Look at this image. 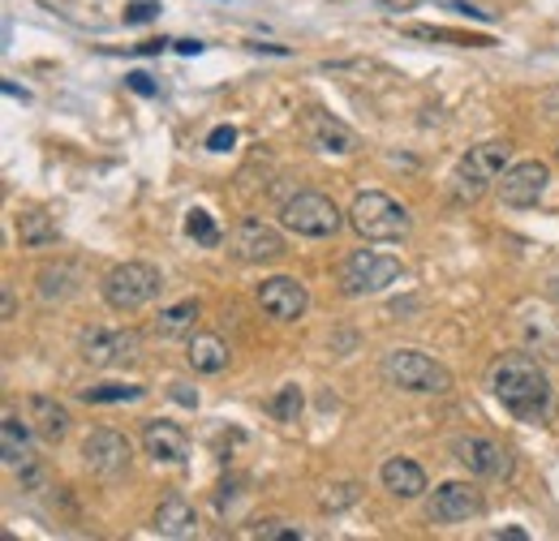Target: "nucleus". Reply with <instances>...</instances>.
Masks as SVG:
<instances>
[{
    "label": "nucleus",
    "instance_id": "1",
    "mask_svg": "<svg viewBox=\"0 0 559 541\" xmlns=\"http://www.w3.org/2000/svg\"><path fill=\"white\" fill-rule=\"evenodd\" d=\"M490 392L516 421H543L551 412V378L530 352H512L490 370Z\"/></svg>",
    "mask_w": 559,
    "mask_h": 541
},
{
    "label": "nucleus",
    "instance_id": "2",
    "mask_svg": "<svg viewBox=\"0 0 559 541\" xmlns=\"http://www.w3.org/2000/svg\"><path fill=\"white\" fill-rule=\"evenodd\" d=\"M508 159H512V142L508 137H490L478 142L461 155L456 172H452V199L456 203H478L490 185H499V177L508 172Z\"/></svg>",
    "mask_w": 559,
    "mask_h": 541
},
{
    "label": "nucleus",
    "instance_id": "3",
    "mask_svg": "<svg viewBox=\"0 0 559 541\" xmlns=\"http://www.w3.org/2000/svg\"><path fill=\"white\" fill-rule=\"evenodd\" d=\"M379 370H383L388 387L409 392V396H443V392H452V374L435 357L418 352V348H392Z\"/></svg>",
    "mask_w": 559,
    "mask_h": 541
},
{
    "label": "nucleus",
    "instance_id": "4",
    "mask_svg": "<svg viewBox=\"0 0 559 541\" xmlns=\"http://www.w3.org/2000/svg\"><path fill=\"white\" fill-rule=\"evenodd\" d=\"M159 288H164V275H159V267H151V263H121V267L108 270L104 284H99L108 310H117V314H139V310H146L159 297Z\"/></svg>",
    "mask_w": 559,
    "mask_h": 541
},
{
    "label": "nucleus",
    "instance_id": "5",
    "mask_svg": "<svg viewBox=\"0 0 559 541\" xmlns=\"http://www.w3.org/2000/svg\"><path fill=\"white\" fill-rule=\"evenodd\" d=\"M349 224L357 228V237L361 241H401L405 232H409V211L396 203L392 194H383V190H366V194H357L349 206Z\"/></svg>",
    "mask_w": 559,
    "mask_h": 541
},
{
    "label": "nucleus",
    "instance_id": "6",
    "mask_svg": "<svg viewBox=\"0 0 559 541\" xmlns=\"http://www.w3.org/2000/svg\"><path fill=\"white\" fill-rule=\"evenodd\" d=\"M280 224L293 232V237H310V241H323V237H336L345 215L341 206L332 203L328 194H314V190H297L288 203L280 206Z\"/></svg>",
    "mask_w": 559,
    "mask_h": 541
},
{
    "label": "nucleus",
    "instance_id": "7",
    "mask_svg": "<svg viewBox=\"0 0 559 541\" xmlns=\"http://www.w3.org/2000/svg\"><path fill=\"white\" fill-rule=\"evenodd\" d=\"M401 275H405L401 259L379 254V250H353L345 259V267H341V288H345V297H379Z\"/></svg>",
    "mask_w": 559,
    "mask_h": 541
},
{
    "label": "nucleus",
    "instance_id": "8",
    "mask_svg": "<svg viewBox=\"0 0 559 541\" xmlns=\"http://www.w3.org/2000/svg\"><path fill=\"white\" fill-rule=\"evenodd\" d=\"M142 339L139 332H126V327H86L78 336V357L95 370H117V365H130L139 361Z\"/></svg>",
    "mask_w": 559,
    "mask_h": 541
},
{
    "label": "nucleus",
    "instance_id": "9",
    "mask_svg": "<svg viewBox=\"0 0 559 541\" xmlns=\"http://www.w3.org/2000/svg\"><path fill=\"white\" fill-rule=\"evenodd\" d=\"M547 185H551V168L543 164V159H525V164H508V172L499 177V203L503 206H516V211H525V206H538V199L547 194Z\"/></svg>",
    "mask_w": 559,
    "mask_h": 541
},
{
    "label": "nucleus",
    "instance_id": "10",
    "mask_svg": "<svg viewBox=\"0 0 559 541\" xmlns=\"http://www.w3.org/2000/svg\"><path fill=\"white\" fill-rule=\"evenodd\" d=\"M82 460H86V469L95 477H108V481H112V477L130 473L134 447H130V438L117 434V430H91L86 443H82Z\"/></svg>",
    "mask_w": 559,
    "mask_h": 541
},
{
    "label": "nucleus",
    "instance_id": "11",
    "mask_svg": "<svg viewBox=\"0 0 559 541\" xmlns=\"http://www.w3.org/2000/svg\"><path fill=\"white\" fill-rule=\"evenodd\" d=\"M452 456H456V465H465L469 473L487 477V481H499V477L512 473V456L487 434H461L452 443Z\"/></svg>",
    "mask_w": 559,
    "mask_h": 541
},
{
    "label": "nucleus",
    "instance_id": "12",
    "mask_svg": "<svg viewBox=\"0 0 559 541\" xmlns=\"http://www.w3.org/2000/svg\"><path fill=\"white\" fill-rule=\"evenodd\" d=\"M259 310L276 323H297L310 310V292L293 275H272V279L259 284Z\"/></svg>",
    "mask_w": 559,
    "mask_h": 541
},
{
    "label": "nucleus",
    "instance_id": "13",
    "mask_svg": "<svg viewBox=\"0 0 559 541\" xmlns=\"http://www.w3.org/2000/svg\"><path fill=\"white\" fill-rule=\"evenodd\" d=\"M478 512H483V494H478L469 481H443V485L430 494V503H426L430 525H465V520H474Z\"/></svg>",
    "mask_w": 559,
    "mask_h": 541
},
{
    "label": "nucleus",
    "instance_id": "14",
    "mask_svg": "<svg viewBox=\"0 0 559 541\" xmlns=\"http://www.w3.org/2000/svg\"><path fill=\"white\" fill-rule=\"evenodd\" d=\"M233 254L241 263H276L284 259V237L263 219H241V228L233 232Z\"/></svg>",
    "mask_w": 559,
    "mask_h": 541
},
{
    "label": "nucleus",
    "instance_id": "15",
    "mask_svg": "<svg viewBox=\"0 0 559 541\" xmlns=\"http://www.w3.org/2000/svg\"><path fill=\"white\" fill-rule=\"evenodd\" d=\"M301 130H306V142H310L314 151H323V155H353V151H357V134H353L345 121H336L332 112L310 108V112L301 117Z\"/></svg>",
    "mask_w": 559,
    "mask_h": 541
},
{
    "label": "nucleus",
    "instance_id": "16",
    "mask_svg": "<svg viewBox=\"0 0 559 541\" xmlns=\"http://www.w3.org/2000/svg\"><path fill=\"white\" fill-rule=\"evenodd\" d=\"M142 447L155 465H186L190 460V438L177 421H146L142 425Z\"/></svg>",
    "mask_w": 559,
    "mask_h": 541
},
{
    "label": "nucleus",
    "instance_id": "17",
    "mask_svg": "<svg viewBox=\"0 0 559 541\" xmlns=\"http://www.w3.org/2000/svg\"><path fill=\"white\" fill-rule=\"evenodd\" d=\"M31 434H35V425H26L13 408H4V417H0V456H4L9 469H26V465H35Z\"/></svg>",
    "mask_w": 559,
    "mask_h": 541
},
{
    "label": "nucleus",
    "instance_id": "18",
    "mask_svg": "<svg viewBox=\"0 0 559 541\" xmlns=\"http://www.w3.org/2000/svg\"><path fill=\"white\" fill-rule=\"evenodd\" d=\"M155 533L173 541H186L199 533V512L194 503H186L181 494H168L159 507H155Z\"/></svg>",
    "mask_w": 559,
    "mask_h": 541
},
{
    "label": "nucleus",
    "instance_id": "19",
    "mask_svg": "<svg viewBox=\"0 0 559 541\" xmlns=\"http://www.w3.org/2000/svg\"><path fill=\"white\" fill-rule=\"evenodd\" d=\"M78 284H82L78 267H70V263H48V267H39V275H35V297H39V305H66L73 292H78Z\"/></svg>",
    "mask_w": 559,
    "mask_h": 541
},
{
    "label": "nucleus",
    "instance_id": "20",
    "mask_svg": "<svg viewBox=\"0 0 559 541\" xmlns=\"http://www.w3.org/2000/svg\"><path fill=\"white\" fill-rule=\"evenodd\" d=\"M379 481H383V490H388L392 498H421V494H426V473H421V465L405 460V456H392V460L379 469Z\"/></svg>",
    "mask_w": 559,
    "mask_h": 541
},
{
    "label": "nucleus",
    "instance_id": "21",
    "mask_svg": "<svg viewBox=\"0 0 559 541\" xmlns=\"http://www.w3.org/2000/svg\"><path fill=\"white\" fill-rule=\"evenodd\" d=\"M26 412H31V425L44 443H61L70 434V412L57 405L52 396H31L26 400Z\"/></svg>",
    "mask_w": 559,
    "mask_h": 541
},
{
    "label": "nucleus",
    "instance_id": "22",
    "mask_svg": "<svg viewBox=\"0 0 559 541\" xmlns=\"http://www.w3.org/2000/svg\"><path fill=\"white\" fill-rule=\"evenodd\" d=\"M228 344L219 336H211V332H203V336H190V348H186V361L194 365V374H219V370H228Z\"/></svg>",
    "mask_w": 559,
    "mask_h": 541
},
{
    "label": "nucleus",
    "instance_id": "23",
    "mask_svg": "<svg viewBox=\"0 0 559 541\" xmlns=\"http://www.w3.org/2000/svg\"><path fill=\"white\" fill-rule=\"evenodd\" d=\"M17 237H22V245L44 250V245H57L61 228H57V219L48 211H22L17 215Z\"/></svg>",
    "mask_w": 559,
    "mask_h": 541
},
{
    "label": "nucleus",
    "instance_id": "24",
    "mask_svg": "<svg viewBox=\"0 0 559 541\" xmlns=\"http://www.w3.org/2000/svg\"><path fill=\"white\" fill-rule=\"evenodd\" d=\"M199 301H177L168 310H159L155 318V336L159 339H177V336H194V323H199Z\"/></svg>",
    "mask_w": 559,
    "mask_h": 541
},
{
    "label": "nucleus",
    "instance_id": "25",
    "mask_svg": "<svg viewBox=\"0 0 559 541\" xmlns=\"http://www.w3.org/2000/svg\"><path fill=\"white\" fill-rule=\"evenodd\" d=\"M146 387L139 383H95V387H82V405H130L142 400Z\"/></svg>",
    "mask_w": 559,
    "mask_h": 541
},
{
    "label": "nucleus",
    "instance_id": "26",
    "mask_svg": "<svg viewBox=\"0 0 559 541\" xmlns=\"http://www.w3.org/2000/svg\"><path fill=\"white\" fill-rule=\"evenodd\" d=\"M301 405H306L301 387H297V383H284L276 396L267 400V412H272L276 421H297V417H301Z\"/></svg>",
    "mask_w": 559,
    "mask_h": 541
},
{
    "label": "nucleus",
    "instance_id": "27",
    "mask_svg": "<svg viewBox=\"0 0 559 541\" xmlns=\"http://www.w3.org/2000/svg\"><path fill=\"white\" fill-rule=\"evenodd\" d=\"M357 498H361V485H357V481H341V485H328V490H323L319 507L336 516V512H345V507H353Z\"/></svg>",
    "mask_w": 559,
    "mask_h": 541
},
{
    "label": "nucleus",
    "instance_id": "28",
    "mask_svg": "<svg viewBox=\"0 0 559 541\" xmlns=\"http://www.w3.org/2000/svg\"><path fill=\"white\" fill-rule=\"evenodd\" d=\"M525 339H530V348H538L543 357L559 361V332L556 327H547L543 318H538V323H525Z\"/></svg>",
    "mask_w": 559,
    "mask_h": 541
},
{
    "label": "nucleus",
    "instance_id": "29",
    "mask_svg": "<svg viewBox=\"0 0 559 541\" xmlns=\"http://www.w3.org/2000/svg\"><path fill=\"white\" fill-rule=\"evenodd\" d=\"M186 232H190L199 245H219V228H215V219H211L207 211H190Z\"/></svg>",
    "mask_w": 559,
    "mask_h": 541
},
{
    "label": "nucleus",
    "instance_id": "30",
    "mask_svg": "<svg viewBox=\"0 0 559 541\" xmlns=\"http://www.w3.org/2000/svg\"><path fill=\"white\" fill-rule=\"evenodd\" d=\"M250 538H259V541H301L306 533H301L297 525H284V520H263V525H254V529H250Z\"/></svg>",
    "mask_w": 559,
    "mask_h": 541
},
{
    "label": "nucleus",
    "instance_id": "31",
    "mask_svg": "<svg viewBox=\"0 0 559 541\" xmlns=\"http://www.w3.org/2000/svg\"><path fill=\"white\" fill-rule=\"evenodd\" d=\"M159 0H134V4H126V26H142V22H155L159 17Z\"/></svg>",
    "mask_w": 559,
    "mask_h": 541
},
{
    "label": "nucleus",
    "instance_id": "32",
    "mask_svg": "<svg viewBox=\"0 0 559 541\" xmlns=\"http://www.w3.org/2000/svg\"><path fill=\"white\" fill-rule=\"evenodd\" d=\"M233 142H237V130H233V125H215L207 137V151H233Z\"/></svg>",
    "mask_w": 559,
    "mask_h": 541
},
{
    "label": "nucleus",
    "instance_id": "33",
    "mask_svg": "<svg viewBox=\"0 0 559 541\" xmlns=\"http://www.w3.org/2000/svg\"><path fill=\"white\" fill-rule=\"evenodd\" d=\"M126 82H130V91H139V95H155V91H159V86L151 82V73H130Z\"/></svg>",
    "mask_w": 559,
    "mask_h": 541
},
{
    "label": "nucleus",
    "instance_id": "34",
    "mask_svg": "<svg viewBox=\"0 0 559 541\" xmlns=\"http://www.w3.org/2000/svg\"><path fill=\"white\" fill-rule=\"evenodd\" d=\"M173 400H177V405H186V408H194L199 405V392H190L186 383H173Z\"/></svg>",
    "mask_w": 559,
    "mask_h": 541
},
{
    "label": "nucleus",
    "instance_id": "35",
    "mask_svg": "<svg viewBox=\"0 0 559 541\" xmlns=\"http://www.w3.org/2000/svg\"><path fill=\"white\" fill-rule=\"evenodd\" d=\"M177 52H181V57H199L203 44H199V39H177Z\"/></svg>",
    "mask_w": 559,
    "mask_h": 541
},
{
    "label": "nucleus",
    "instance_id": "36",
    "mask_svg": "<svg viewBox=\"0 0 559 541\" xmlns=\"http://www.w3.org/2000/svg\"><path fill=\"white\" fill-rule=\"evenodd\" d=\"M17 314V301H13V288L4 284V318H13Z\"/></svg>",
    "mask_w": 559,
    "mask_h": 541
},
{
    "label": "nucleus",
    "instance_id": "37",
    "mask_svg": "<svg viewBox=\"0 0 559 541\" xmlns=\"http://www.w3.org/2000/svg\"><path fill=\"white\" fill-rule=\"evenodd\" d=\"M547 297H551V301L559 305V270L551 275V279H547Z\"/></svg>",
    "mask_w": 559,
    "mask_h": 541
},
{
    "label": "nucleus",
    "instance_id": "38",
    "mask_svg": "<svg viewBox=\"0 0 559 541\" xmlns=\"http://www.w3.org/2000/svg\"><path fill=\"white\" fill-rule=\"evenodd\" d=\"M556 159H559V146H556Z\"/></svg>",
    "mask_w": 559,
    "mask_h": 541
}]
</instances>
